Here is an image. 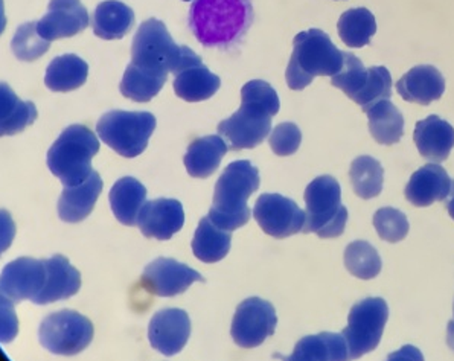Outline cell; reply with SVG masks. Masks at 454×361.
Instances as JSON below:
<instances>
[{
  "label": "cell",
  "instance_id": "cell-41",
  "mask_svg": "<svg viewBox=\"0 0 454 361\" xmlns=\"http://www.w3.org/2000/svg\"><path fill=\"white\" fill-rule=\"evenodd\" d=\"M445 205H447L450 216L454 220V180H451V189H450L449 197L445 200Z\"/></svg>",
  "mask_w": 454,
  "mask_h": 361
},
{
  "label": "cell",
  "instance_id": "cell-37",
  "mask_svg": "<svg viewBox=\"0 0 454 361\" xmlns=\"http://www.w3.org/2000/svg\"><path fill=\"white\" fill-rule=\"evenodd\" d=\"M51 42L44 40L37 31V22L23 23L12 37V54L20 61H35L49 51Z\"/></svg>",
  "mask_w": 454,
  "mask_h": 361
},
{
  "label": "cell",
  "instance_id": "cell-22",
  "mask_svg": "<svg viewBox=\"0 0 454 361\" xmlns=\"http://www.w3.org/2000/svg\"><path fill=\"white\" fill-rule=\"evenodd\" d=\"M101 176L93 171L86 182L75 186H65L59 200V216L66 223H82L92 214L97 200L103 192Z\"/></svg>",
  "mask_w": 454,
  "mask_h": 361
},
{
  "label": "cell",
  "instance_id": "cell-15",
  "mask_svg": "<svg viewBox=\"0 0 454 361\" xmlns=\"http://www.w3.org/2000/svg\"><path fill=\"white\" fill-rule=\"evenodd\" d=\"M89 25V12L82 0H51L46 16L37 22V31L44 40L54 42L74 37Z\"/></svg>",
  "mask_w": 454,
  "mask_h": 361
},
{
  "label": "cell",
  "instance_id": "cell-12",
  "mask_svg": "<svg viewBox=\"0 0 454 361\" xmlns=\"http://www.w3.org/2000/svg\"><path fill=\"white\" fill-rule=\"evenodd\" d=\"M254 216L267 235L284 239L303 231L307 212L281 194H262L256 200Z\"/></svg>",
  "mask_w": 454,
  "mask_h": 361
},
{
  "label": "cell",
  "instance_id": "cell-14",
  "mask_svg": "<svg viewBox=\"0 0 454 361\" xmlns=\"http://www.w3.org/2000/svg\"><path fill=\"white\" fill-rule=\"evenodd\" d=\"M191 335V318L184 310L167 308L157 311L148 326V340L153 349L173 357L184 349Z\"/></svg>",
  "mask_w": 454,
  "mask_h": 361
},
{
  "label": "cell",
  "instance_id": "cell-35",
  "mask_svg": "<svg viewBox=\"0 0 454 361\" xmlns=\"http://www.w3.org/2000/svg\"><path fill=\"white\" fill-rule=\"evenodd\" d=\"M368 82L369 69L364 67L362 59L351 52H343V67L337 75L331 76V84L347 93V97L357 104Z\"/></svg>",
  "mask_w": 454,
  "mask_h": 361
},
{
  "label": "cell",
  "instance_id": "cell-10",
  "mask_svg": "<svg viewBox=\"0 0 454 361\" xmlns=\"http://www.w3.org/2000/svg\"><path fill=\"white\" fill-rule=\"evenodd\" d=\"M389 318V307L381 297H368L356 303L349 311L348 326L343 329L349 358L356 360L380 345Z\"/></svg>",
  "mask_w": 454,
  "mask_h": 361
},
{
  "label": "cell",
  "instance_id": "cell-38",
  "mask_svg": "<svg viewBox=\"0 0 454 361\" xmlns=\"http://www.w3.org/2000/svg\"><path fill=\"white\" fill-rule=\"evenodd\" d=\"M373 227L379 237L387 243H400L411 231L407 216L395 208H381L373 216Z\"/></svg>",
  "mask_w": 454,
  "mask_h": 361
},
{
  "label": "cell",
  "instance_id": "cell-4",
  "mask_svg": "<svg viewBox=\"0 0 454 361\" xmlns=\"http://www.w3.org/2000/svg\"><path fill=\"white\" fill-rule=\"evenodd\" d=\"M293 54L286 80L292 90H303L316 76H334L343 67V52L320 29L299 33L293 40Z\"/></svg>",
  "mask_w": 454,
  "mask_h": 361
},
{
  "label": "cell",
  "instance_id": "cell-19",
  "mask_svg": "<svg viewBox=\"0 0 454 361\" xmlns=\"http://www.w3.org/2000/svg\"><path fill=\"white\" fill-rule=\"evenodd\" d=\"M451 189L449 173L438 163H428L411 174L404 189L406 199L417 208H427L436 201H445Z\"/></svg>",
  "mask_w": 454,
  "mask_h": 361
},
{
  "label": "cell",
  "instance_id": "cell-31",
  "mask_svg": "<svg viewBox=\"0 0 454 361\" xmlns=\"http://www.w3.org/2000/svg\"><path fill=\"white\" fill-rule=\"evenodd\" d=\"M369 118V131L381 145H395L404 135V116L390 99H383L364 110Z\"/></svg>",
  "mask_w": 454,
  "mask_h": 361
},
{
  "label": "cell",
  "instance_id": "cell-25",
  "mask_svg": "<svg viewBox=\"0 0 454 361\" xmlns=\"http://www.w3.org/2000/svg\"><path fill=\"white\" fill-rule=\"evenodd\" d=\"M112 212L124 226H136L137 216L146 203V188L135 177H122L108 194Z\"/></svg>",
  "mask_w": 454,
  "mask_h": 361
},
{
  "label": "cell",
  "instance_id": "cell-42",
  "mask_svg": "<svg viewBox=\"0 0 454 361\" xmlns=\"http://www.w3.org/2000/svg\"><path fill=\"white\" fill-rule=\"evenodd\" d=\"M447 345L450 346V349L454 350V320H451L447 328Z\"/></svg>",
  "mask_w": 454,
  "mask_h": 361
},
{
  "label": "cell",
  "instance_id": "cell-36",
  "mask_svg": "<svg viewBox=\"0 0 454 361\" xmlns=\"http://www.w3.org/2000/svg\"><path fill=\"white\" fill-rule=\"evenodd\" d=\"M381 258L377 248L368 241H354L345 250V267L358 279L377 278L381 271Z\"/></svg>",
  "mask_w": 454,
  "mask_h": 361
},
{
  "label": "cell",
  "instance_id": "cell-23",
  "mask_svg": "<svg viewBox=\"0 0 454 361\" xmlns=\"http://www.w3.org/2000/svg\"><path fill=\"white\" fill-rule=\"evenodd\" d=\"M229 145L222 136H205L195 139L184 154V163L191 177L207 178L215 173Z\"/></svg>",
  "mask_w": 454,
  "mask_h": 361
},
{
  "label": "cell",
  "instance_id": "cell-13",
  "mask_svg": "<svg viewBox=\"0 0 454 361\" xmlns=\"http://www.w3.org/2000/svg\"><path fill=\"white\" fill-rule=\"evenodd\" d=\"M203 276L173 258L154 259L144 270L141 286L154 296L173 297L186 292L194 282H203Z\"/></svg>",
  "mask_w": 454,
  "mask_h": 361
},
{
  "label": "cell",
  "instance_id": "cell-30",
  "mask_svg": "<svg viewBox=\"0 0 454 361\" xmlns=\"http://www.w3.org/2000/svg\"><path fill=\"white\" fill-rule=\"evenodd\" d=\"M232 243V233L231 231H224L222 227L212 223L209 216L201 218L200 224L195 231L192 238V252L195 258L200 259L206 264H214L222 259L226 258Z\"/></svg>",
  "mask_w": 454,
  "mask_h": 361
},
{
  "label": "cell",
  "instance_id": "cell-32",
  "mask_svg": "<svg viewBox=\"0 0 454 361\" xmlns=\"http://www.w3.org/2000/svg\"><path fill=\"white\" fill-rule=\"evenodd\" d=\"M167 80L168 75L142 69L130 63L125 69L120 90L125 98H129L135 103H148L162 90Z\"/></svg>",
  "mask_w": 454,
  "mask_h": 361
},
{
  "label": "cell",
  "instance_id": "cell-33",
  "mask_svg": "<svg viewBox=\"0 0 454 361\" xmlns=\"http://www.w3.org/2000/svg\"><path fill=\"white\" fill-rule=\"evenodd\" d=\"M339 37L349 48H363L377 33L375 16L368 8H352L341 14L337 23Z\"/></svg>",
  "mask_w": 454,
  "mask_h": 361
},
{
  "label": "cell",
  "instance_id": "cell-6",
  "mask_svg": "<svg viewBox=\"0 0 454 361\" xmlns=\"http://www.w3.org/2000/svg\"><path fill=\"white\" fill-rule=\"evenodd\" d=\"M99 152V140L86 125L67 127L49 148L48 168L65 186L86 182L93 173L92 159Z\"/></svg>",
  "mask_w": 454,
  "mask_h": 361
},
{
  "label": "cell",
  "instance_id": "cell-8",
  "mask_svg": "<svg viewBox=\"0 0 454 361\" xmlns=\"http://www.w3.org/2000/svg\"><path fill=\"white\" fill-rule=\"evenodd\" d=\"M156 125V116L150 112L112 110L98 121L97 133L114 153L133 159L145 152Z\"/></svg>",
  "mask_w": 454,
  "mask_h": 361
},
{
  "label": "cell",
  "instance_id": "cell-39",
  "mask_svg": "<svg viewBox=\"0 0 454 361\" xmlns=\"http://www.w3.org/2000/svg\"><path fill=\"white\" fill-rule=\"evenodd\" d=\"M390 97H392V76L387 67L384 66L369 67L368 86L357 103L363 108V112L372 107L373 104L389 99Z\"/></svg>",
  "mask_w": 454,
  "mask_h": 361
},
{
  "label": "cell",
  "instance_id": "cell-43",
  "mask_svg": "<svg viewBox=\"0 0 454 361\" xmlns=\"http://www.w3.org/2000/svg\"><path fill=\"white\" fill-rule=\"evenodd\" d=\"M184 2H188V0H184Z\"/></svg>",
  "mask_w": 454,
  "mask_h": 361
},
{
  "label": "cell",
  "instance_id": "cell-29",
  "mask_svg": "<svg viewBox=\"0 0 454 361\" xmlns=\"http://www.w3.org/2000/svg\"><path fill=\"white\" fill-rule=\"evenodd\" d=\"M89 75V66L75 54L55 57L49 63L44 75V84L52 92H72L84 86Z\"/></svg>",
  "mask_w": 454,
  "mask_h": 361
},
{
  "label": "cell",
  "instance_id": "cell-18",
  "mask_svg": "<svg viewBox=\"0 0 454 361\" xmlns=\"http://www.w3.org/2000/svg\"><path fill=\"white\" fill-rule=\"evenodd\" d=\"M46 267V280L42 292L34 297L35 305L65 301L75 296L82 288V273L69 263L63 255H54L52 258L43 259Z\"/></svg>",
  "mask_w": 454,
  "mask_h": 361
},
{
  "label": "cell",
  "instance_id": "cell-28",
  "mask_svg": "<svg viewBox=\"0 0 454 361\" xmlns=\"http://www.w3.org/2000/svg\"><path fill=\"white\" fill-rule=\"evenodd\" d=\"M37 116L35 104L22 101L6 82L0 84V135H19L33 125Z\"/></svg>",
  "mask_w": 454,
  "mask_h": 361
},
{
  "label": "cell",
  "instance_id": "cell-11",
  "mask_svg": "<svg viewBox=\"0 0 454 361\" xmlns=\"http://www.w3.org/2000/svg\"><path fill=\"white\" fill-rule=\"evenodd\" d=\"M276 325L275 307L261 297H249L237 308L231 334L237 345L244 349H252L275 334Z\"/></svg>",
  "mask_w": 454,
  "mask_h": 361
},
{
  "label": "cell",
  "instance_id": "cell-3",
  "mask_svg": "<svg viewBox=\"0 0 454 361\" xmlns=\"http://www.w3.org/2000/svg\"><path fill=\"white\" fill-rule=\"evenodd\" d=\"M261 184L260 171L249 161L229 163L214 191L209 218L224 231H237L249 223L250 197Z\"/></svg>",
  "mask_w": 454,
  "mask_h": 361
},
{
  "label": "cell",
  "instance_id": "cell-5",
  "mask_svg": "<svg viewBox=\"0 0 454 361\" xmlns=\"http://www.w3.org/2000/svg\"><path fill=\"white\" fill-rule=\"evenodd\" d=\"M199 61L201 59L192 49L174 43L165 23L154 17L142 23L133 38L131 63L142 69L177 75L180 70Z\"/></svg>",
  "mask_w": 454,
  "mask_h": 361
},
{
  "label": "cell",
  "instance_id": "cell-9",
  "mask_svg": "<svg viewBox=\"0 0 454 361\" xmlns=\"http://www.w3.org/2000/svg\"><path fill=\"white\" fill-rule=\"evenodd\" d=\"M95 329L89 318L74 310L49 314L38 328V340L55 356H76L92 343Z\"/></svg>",
  "mask_w": 454,
  "mask_h": 361
},
{
  "label": "cell",
  "instance_id": "cell-40",
  "mask_svg": "<svg viewBox=\"0 0 454 361\" xmlns=\"http://www.w3.org/2000/svg\"><path fill=\"white\" fill-rule=\"evenodd\" d=\"M301 142H302L301 129L293 122H282V124L276 125L269 135V144H270L271 152L275 153L276 156H292L298 152Z\"/></svg>",
  "mask_w": 454,
  "mask_h": 361
},
{
  "label": "cell",
  "instance_id": "cell-24",
  "mask_svg": "<svg viewBox=\"0 0 454 361\" xmlns=\"http://www.w3.org/2000/svg\"><path fill=\"white\" fill-rule=\"evenodd\" d=\"M222 86L220 76L212 74L201 61L180 70L174 80V92L188 103H200L214 97Z\"/></svg>",
  "mask_w": 454,
  "mask_h": 361
},
{
  "label": "cell",
  "instance_id": "cell-21",
  "mask_svg": "<svg viewBox=\"0 0 454 361\" xmlns=\"http://www.w3.org/2000/svg\"><path fill=\"white\" fill-rule=\"evenodd\" d=\"M396 92L407 103L428 106L442 97L445 80L434 66H415L396 82Z\"/></svg>",
  "mask_w": 454,
  "mask_h": 361
},
{
  "label": "cell",
  "instance_id": "cell-17",
  "mask_svg": "<svg viewBox=\"0 0 454 361\" xmlns=\"http://www.w3.org/2000/svg\"><path fill=\"white\" fill-rule=\"evenodd\" d=\"M184 224V206L179 200L157 199L146 201L139 216L137 226L142 235L167 241L182 231Z\"/></svg>",
  "mask_w": 454,
  "mask_h": 361
},
{
  "label": "cell",
  "instance_id": "cell-20",
  "mask_svg": "<svg viewBox=\"0 0 454 361\" xmlns=\"http://www.w3.org/2000/svg\"><path fill=\"white\" fill-rule=\"evenodd\" d=\"M413 140L419 154L428 162H445L453 150L454 129L447 121L432 114L418 122Z\"/></svg>",
  "mask_w": 454,
  "mask_h": 361
},
{
  "label": "cell",
  "instance_id": "cell-27",
  "mask_svg": "<svg viewBox=\"0 0 454 361\" xmlns=\"http://www.w3.org/2000/svg\"><path fill=\"white\" fill-rule=\"evenodd\" d=\"M349 358L347 339L343 334L322 333L303 337L288 357L292 361H341Z\"/></svg>",
  "mask_w": 454,
  "mask_h": 361
},
{
  "label": "cell",
  "instance_id": "cell-1",
  "mask_svg": "<svg viewBox=\"0 0 454 361\" xmlns=\"http://www.w3.org/2000/svg\"><path fill=\"white\" fill-rule=\"evenodd\" d=\"M275 89L262 80H252L241 89V107L218 125V135L226 139L229 150L254 148L271 133V118L279 112Z\"/></svg>",
  "mask_w": 454,
  "mask_h": 361
},
{
  "label": "cell",
  "instance_id": "cell-16",
  "mask_svg": "<svg viewBox=\"0 0 454 361\" xmlns=\"http://www.w3.org/2000/svg\"><path fill=\"white\" fill-rule=\"evenodd\" d=\"M46 280V267L43 261L23 256L12 261L2 270V294L12 299V302L33 301L43 290Z\"/></svg>",
  "mask_w": 454,
  "mask_h": 361
},
{
  "label": "cell",
  "instance_id": "cell-7",
  "mask_svg": "<svg viewBox=\"0 0 454 361\" xmlns=\"http://www.w3.org/2000/svg\"><path fill=\"white\" fill-rule=\"evenodd\" d=\"M307 220L303 233H316L322 239L340 237L348 223V209L341 205V188L331 176H320L305 189Z\"/></svg>",
  "mask_w": 454,
  "mask_h": 361
},
{
  "label": "cell",
  "instance_id": "cell-2",
  "mask_svg": "<svg viewBox=\"0 0 454 361\" xmlns=\"http://www.w3.org/2000/svg\"><path fill=\"white\" fill-rule=\"evenodd\" d=\"M254 16L252 0H192L188 23L205 48L227 49L246 35Z\"/></svg>",
  "mask_w": 454,
  "mask_h": 361
},
{
  "label": "cell",
  "instance_id": "cell-26",
  "mask_svg": "<svg viewBox=\"0 0 454 361\" xmlns=\"http://www.w3.org/2000/svg\"><path fill=\"white\" fill-rule=\"evenodd\" d=\"M135 25V12L120 0H106L93 12V34L103 40H121Z\"/></svg>",
  "mask_w": 454,
  "mask_h": 361
},
{
  "label": "cell",
  "instance_id": "cell-34",
  "mask_svg": "<svg viewBox=\"0 0 454 361\" xmlns=\"http://www.w3.org/2000/svg\"><path fill=\"white\" fill-rule=\"evenodd\" d=\"M352 189L363 200L375 199L381 194L384 184V169L381 163L371 156L354 159L349 169Z\"/></svg>",
  "mask_w": 454,
  "mask_h": 361
}]
</instances>
